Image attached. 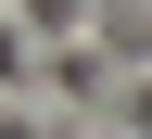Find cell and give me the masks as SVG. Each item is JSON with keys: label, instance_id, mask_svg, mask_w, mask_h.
<instances>
[{"label": "cell", "instance_id": "cell-1", "mask_svg": "<svg viewBox=\"0 0 152 139\" xmlns=\"http://www.w3.org/2000/svg\"><path fill=\"white\" fill-rule=\"evenodd\" d=\"M0 139H38V127H26V114H0Z\"/></svg>", "mask_w": 152, "mask_h": 139}]
</instances>
